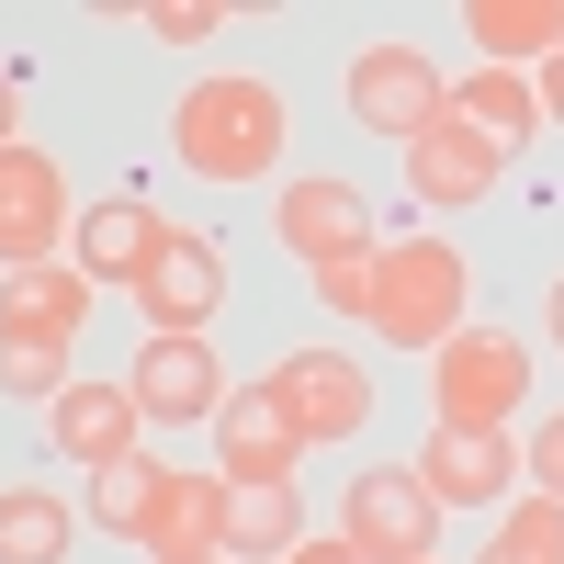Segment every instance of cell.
Wrapping results in <instances>:
<instances>
[{"mask_svg": "<svg viewBox=\"0 0 564 564\" xmlns=\"http://www.w3.org/2000/svg\"><path fill=\"white\" fill-rule=\"evenodd\" d=\"M79 316H90V282L79 271H0V339H79Z\"/></svg>", "mask_w": 564, "mask_h": 564, "instance_id": "cell-19", "label": "cell"}, {"mask_svg": "<svg viewBox=\"0 0 564 564\" xmlns=\"http://www.w3.org/2000/svg\"><path fill=\"white\" fill-rule=\"evenodd\" d=\"M135 542H148V564H204V553H226V475H170Z\"/></svg>", "mask_w": 564, "mask_h": 564, "instance_id": "cell-16", "label": "cell"}, {"mask_svg": "<svg viewBox=\"0 0 564 564\" xmlns=\"http://www.w3.org/2000/svg\"><path fill=\"white\" fill-rule=\"evenodd\" d=\"M57 238H68V181H57L45 148L12 135V148H0V271H45Z\"/></svg>", "mask_w": 564, "mask_h": 564, "instance_id": "cell-9", "label": "cell"}, {"mask_svg": "<svg viewBox=\"0 0 564 564\" xmlns=\"http://www.w3.org/2000/svg\"><path fill=\"white\" fill-rule=\"evenodd\" d=\"M463 34H475L486 68H520V79H531L542 57H564V0H475Z\"/></svg>", "mask_w": 564, "mask_h": 564, "instance_id": "cell-17", "label": "cell"}, {"mask_svg": "<svg viewBox=\"0 0 564 564\" xmlns=\"http://www.w3.org/2000/svg\"><path fill=\"white\" fill-rule=\"evenodd\" d=\"M553 350H564V282H553Z\"/></svg>", "mask_w": 564, "mask_h": 564, "instance_id": "cell-31", "label": "cell"}, {"mask_svg": "<svg viewBox=\"0 0 564 564\" xmlns=\"http://www.w3.org/2000/svg\"><path fill=\"white\" fill-rule=\"evenodd\" d=\"M294 463H305V441H294V417H282V395H271V372L260 384H226V406H215V475L294 486Z\"/></svg>", "mask_w": 564, "mask_h": 564, "instance_id": "cell-10", "label": "cell"}, {"mask_svg": "<svg viewBox=\"0 0 564 564\" xmlns=\"http://www.w3.org/2000/svg\"><path fill=\"white\" fill-rule=\"evenodd\" d=\"M282 135H294V102H282L271 79H193L170 113V148L193 181H226V193H249V181L282 170Z\"/></svg>", "mask_w": 564, "mask_h": 564, "instance_id": "cell-1", "label": "cell"}, {"mask_svg": "<svg viewBox=\"0 0 564 564\" xmlns=\"http://www.w3.org/2000/svg\"><path fill=\"white\" fill-rule=\"evenodd\" d=\"M282 249H294L305 271H327V260H361V249H384L372 238V204L350 193V181H327V170H305V181H282Z\"/></svg>", "mask_w": 564, "mask_h": 564, "instance_id": "cell-11", "label": "cell"}, {"mask_svg": "<svg viewBox=\"0 0 564 564\" xmlns=\"http://www.w3.org/2000/svg\"><path fill=\"white\" fill-rule=\"evenodd\" d=\"M45 430H57V452L79 463V475H102V463H135V430H148V406H135L124 384H68L57 406H45Z\"/></svg>", "mask_w": 564, "mask_h": 564, "instance_id": "cell-15", "label": "cell"}, {"mask_svg": "<svg viewBox=\"0 0 564 564\" xmlns=\"http://www.w3.org/2000/svg\"><path fill=\"white\" fill-rule=\"evenodd\" d=\"M339 90H350V124H361V135H430L441 102H452V79L417 57V45H361Z\"/></svg>", "mask_w": 564, "mask_h": 564, "instance_id": "cell-8", "label": "cell"}, {"mask_svg": "<svg viewBox=\"0 0 564 564\" xmlns=\"http://www.w3.org/2000/svg\"><path fill=\"white\" fill-rule=\"evenodd\" d=\"M148 34H159V45H204V34H226V12H215V0H159Z\"/></svg>", "mask_w": 564, "mask_h": 564, "instance_id": "cell-27", "label": "cell"}, {"mask_svg": "<svg viewBox=\"0 0 564 564\" xmlns=\"http://www.w3.org/2000/svg\"><path fill=\"white\" fill-rule=\"evenodd\" d=\"M531 395V350L508 327H463V339L430 350V406L441 430H508V406Z\"/></svg>", "mask_w": 564, "mask_h": 564, "instance_id": "cell-3", "label": "cell"}, {"mask_svg": "<svg viewBox=\"0 0 564 564\" xmlns=\"http://www.w3.org/2000/svg\"><path fill=\"white\" fill-rule=\"evenodd\" d=\"M531 102H542V124H564V57H542V68H531Z\"/></svg>", "mask_w": 564, "mask_h": 564, "instance_id": "cell-28", "label": "cell"}, {"mask_svg": "<svg viewBox=\"0 0 564 564\" xmlns=\"http://www.w3.org/2000/svg\"><path fill=\"white\" fill-rule=\"evenodd\" d=\"M159 226L170 215H148L135 193H113V204H90V215H68V271L102 294V282H124L135 294V271H148V249H159Z\"/></svg>", "mask_w": 564, "mask_h": 564, "instance_id": "cell-13", "label": "cell"}, {"mask_svg": "<svg viewBox=\"0 0 564 564\" xmlns=\"http://www.w3.org/2000/svg\"><path fill=\"white\" fill-rule=\"evenodd\" d=\"M79 542V508L45 497V486H0V564H68Z\"/></svg>", "mask_w": 564, "mask_h": 564, "instance_id": "cell-20", "label": "cell"}, {"mask_svg": "<svg viewBox=\"0 0 564 564\" xmlns=\"http://www.w3.org/2000/svg\"><path fill=\"white\" fill-rule=\"evenodd\" d=\"M282 564H361V553H350V542H294Z\"/></svg>", "mask_w": 564, "mask_h": 564, "instance_id": "cell-29", "label": "cell"}, {"mask_svg": "<svg viewBox=\"0 0 564 564\" xmlns=\"http://www.w3.org/2000/svg\"><path fill=\"white\" fill-rule=\"evenodd\" d=\"M135 305H148V339H204L226 316V249L204 226H159L148 271H135Z\"/></svg>", "mask_w": 564, "mask_h": 564, "instance_id": "cell-4", "label": "cell"}, {"mask_svg": "<svg viewBox=\"0 0 564 564\" xmlns=\"http://www.w3.org/2000/svg\"><path fill=\"white\" fill-rule=\"evenodd\" d=\"M271 395H282V417H294V441H361L372 430V372L350 350H282Z\"/></svg>", "mask_w": 564, "mask_h": 564, "instance_id": "cell-7", "label": "cell"}, {"mask_svg": "<svg viewBox=\"0 0 564 564\" xmlns=\"http://www.w3.org/2000/svg\"><path fill=\"white\" fill-rule=\"evenodd\" d=\"M204 564H226V553H204Z\"/></svg>", "mask_w": 564, "mask_h": 564, "instance_id": "cell-32", "label": "cell"}, {"mask_svg": "<svg viewBox=\"0 0 564 564\" xmlns=\"http://www.w3.org/2000/svg\"><path fill=\"white\" fill-rule=\"evenodd\" d=\"M417 486H430L441 508H486V497L520 486V441H508V430H430Z\"/></svg>", "mask_w": 564, "mask_h": 564, "instance_id": "cell-14", "label": "cell"}, {"mask_svg": "<svg viewBox=\"0 0 564 564\" xmlns=\"http://www.w3.org/2000/svg\"><path fill=\"white\" fill-rule=\"evenodd\" d=\"M486 564H564V497H520V508L497 520Z\"/></svg>", "mask_w": 564, "mask_h": 564, "instance_id": "cell-23", "label": "cell"}, {"mask_svg": "<svg viewBox=\"0 0 564 564\" xmlns=\"http://www.w3.org/2000/svg\"><path fill=\"white\" fill-rule=\"evenodd\" d=\"M316 305H327V316H361V305H372V249H361V260H327V271H316Z\"/></svg>", "mask_w": 564, "mask_h": 564, "instance_id": "cell-26", "label": "cell"}, {"mask_svg": "<svg viewBox=\"0 0 564 564\" xmlns=\"http://www.w3.org/2000/svg\"><path fill=\"white\" fill-rule=\"evenodd\" d=\"M463 305H475V260H463L452 238H384L372 249V305L361 327L384 350H441L463 339Z\"/></svg>", "mask_w": 564, "mask_h": 564, "instance_id": "cell-2", "label": "cell"}, {"mask_svg": "<svg viewBox=\"0 0 564 564\" xmlns=\"http://www.w3.org/2000/svg\"><path fill=\"white\" fill-rule=\"evenodd\" d=\"M430 564H441V553H430Z\"/></svg>", "mask_w": 564, "mask_h": 564, "instance_id": "cell-33", "label": "cell"}, {"mask_svg": "<svg viewBox=\"0 0 564 564\" xmlns=\"http://www.w3.org/2000/svg\"><path fill=\"white\" fill-rule=\"evenodd\" d=\"M159 463L148 452H135V463H102V475H90V508H79V520L90 531H102V542H135V531H148V508H159Z\"/></svg>", "mask_w": 564, "mask_h": 564, "instance_id": "cell-21", "label": "cell"}, {"mask_svg": "<svg viewBox=\"0 0 564 564\" xmlns=\"http://www.w3.org/2000/svg\"><path fill=\"white\" fill-rule=\"evenodd\" d=\"M339 542L361 564H430L441 542V497L417 486V463H372V475L339 497Z\"/></svg>", "mask_w": 564, "mask_h": 564, "instance_id": "cell-5", "label": "cell"}, {"mask_svg": "<svg viewBox=\"0 0 564 564\" xmlns=\"http://www.w3.org/2000/svg\"><path fill=\"white\" fill-rule=\"evenodd\" d=\"M305 542V486H238L226 475V564H282Z\"/></svg>", "mask_w": 564, "mask_h": 564, "instance_id": "cell-18", "label": "cell"}, {"mask_svg": "<svg viewBox=\"0 0 564 564\" xmlns=\"http://www.w3.org/2000/svg\"><path fill=\"white\" fill-rule=\"evenodd\" d=\"M12 124H23V79L0 68V148H12Z\"/></svg>", "mask_w": 564, "mask_h": 564, "instance_id": "cell-30", "label": "cell"}, {"mask_svg": "<svg viewBox=\"0 0 564 564\" xmlns=\"http://www.w3.org/2000/svg\"><path fill=\"white\" fill-rule=\"evenodd\" d=\"M520 475H531V497H564V406L520 441Z\"/></svg>", "mask_w": 564, "mask_h": 564, "instance_id": "cell-25", "label": "cell"}, {"mask_svg": "<svg viewBox=\"0 0 564 564\" xmlns=\"http://www.w3.org/2000/svg\"><path fill=\"white\" fill-rule=\"evenodd\" d=\"M497 170H508V148L463 113V102H441V124L430 135H406V193L430 204V215H463V204H486L497 193Z\"/></svg>", "mask_w": 564, "mask_h": 564, "instance_id": "cell-6", "label": "cell"}, {"mask_svg": "<svg viewBox=\"0 0 564 564\" xmlns=\"http://www.w3.org/2000/svg\"><path fill=\"white\" fill-rule=\"evenodd\" d=\"M463 113H475L497 148H520V135L542 124V102H531V79H520V68H475V79H463Z\"/></svg>", "mask_w": 564, "mask_h": 564, "instance_id": "cell-22", "label": "cell"}, {"mask_svg": "<svg viewBox=\"0 0 564 564\" xmlns=\"http://www.w3.org/2000/svg\"><path fill=\"white\" fill-rule=\"evenodd\" d=\"M0 395L57 406V395H68V339H0Z\"/></svg>", "mask_w": 564, "mask_h": 564, "instance_id": "cell-24", "label": "cell"}, {"mask_svg": "<svg viewBox=\"0 0 564 564\" xmlns=\"http://www.w3.org/2000/svg\"><path fill=\"white\" fill-rule=\"evenodd\" d=\"M124 395L148 406V417H215L226 406V361H215V339H148L135 350V372H124Z\"/></svg>", "mask_w": 564, "mask_h": 564, "instance_id": "cell-12", "label": "cell"}]
</instances>
